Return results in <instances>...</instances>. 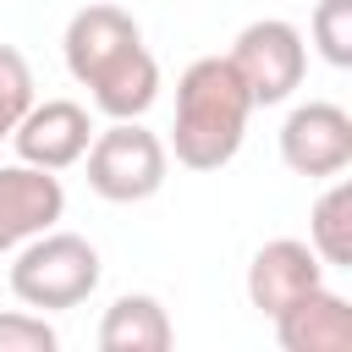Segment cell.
I'll return each instance as SVG.
<instances>
[{"mask_svg":"<svg viewBox=\"0 0 352 352\" xmlns=\"http://www.w3.org/2000/svg\"><path fill=\"white\" fill-rule=\"evenodd\" d=\"M66 214V187L55 170H38L28 160L0 165V253H16L28 236L50 231Z\"/></svg>","mask_w":352,"mask_h":352,"instance_id":"ba28073f","label":"cell"},{"mask_svg":"<svg viewBox=\"0 0 352 352\" xmlns=\"http://www.w3.org/2000/svg\"><path fill=\"white\" fill-rule=\"evenodd\" d=\"M308 248L324 258V270H352V182L346 176H330V187L314 198Z\"/></svg>","mask_w":352,"mask_h":352,"instance_id":"7c38bea8","label":"cell"},{"mask_svg":"<svg viewBox=\"0 0 352 352\" xmlns=\"http://www.w3.org/2000/svg\"><path fill=\"white\" fill-rule=\"evenodd\" d=\"M28 104H33V66L16 44H0V143L16 132Z\"/></svg>","mask_w":352,"mask_h":352,"instance_id":"4fadbf2b","label":"cell"},{"mask_svg":"<svg viewBox=\"0 0 352 352\" xmlns=\"http://www.w3.org/2000/svg\"><path fill=\"white\" fill-rule=\"evenodd\" d=\"M60 336L38 308H11L0 314V352H55Z\"/></svg>","mask_w":352,"mask_h":352,"instance_id":"9a60e30c","label":"cell"},{"mask_svg":"<svg viewBox=\"0 0 352 352\" xmlns=\"http://www.w3.org/2000/svg\"><path fill=\"white\" fill-rule=\"evenodd\" d=\"M11 143H16V160H28L38 170H72L94 143V121L77 99H44V104L33 99L22 110Z\"/></svg>","mask_w":352,"mask_h":352,"instance_id":"52a82bcc","label":"cell"},{"mask_svg":"<svg viewBox=\"0 0 352 352\" xmlns=\"http://www.w3.org/2000/svg\"><path fill=\"white\" fill-rule=\"evenodd\" d=\"M88 187L104 204H148L170 176V148L143 121H110L88 143Z\"/></svg>","mask_w":352,"mask_h":352,"instance_id":"277c9868","label":"cell"},{"mask_svg":"<svg viewBox=\"0 0 352 352\" xmlns=\"http://www.w3.org/2000/svg\"><path fill=\"white\" fill-rule=\"evenodd\" d=\"M170 341V314L148 292H121L99 319V352H165Z\"/></svg>","mask_w":352,"mask_h":352,"instance_id":"8fae6325","label":"cell"},{"mask_svg":"<svg viewBox=\"0 0 352 352\" xmlns=\"http://www.w3.org/2000/svg\"><path fill=\"white\" fill-rule=\"evenodd\" d=\"M253 99L226 55H198L176 77V121H170V154L187 170H220L236 160L248 138Z\"/></svg>","mask_w":352,"mask_h":352,"instance_id":"7a4b0ae2","label":"cell"},{"mask_svg":"<svg viewBox=\"0 0 352 352\" xmlns=\"http://www.w3.org/2000/svg\"><path fill=\"white\" fill-rule=\"evenodd\" d=\"M280 165L308 182H330L352 165V116L330 99H308L280 121Z\"/></svg>","mask_w":352,"mask_h":352,"instance_id":"8992f818","label":"cell"},{"mask_svg":"<svg viewBox=\"0 0 352 352\" xmlns=\"http://www.w3.org/2000/svg\"><path fill=\"white\" fill-rule=\"evenodd\" d=\"M226 60H231V72L242 77V88H248V99L258 110V104H286L302 88L308 44H302V33L286 16H258V22H248L231 38Z\"/></svg>","mask_w":352,"mask_h":352,"instance_id":"5b68a950","label":"cell"},{"mask_svg":"<svg viewBox=\"0 0 352 352\" xmlns=\"http://www.w3.org/2000/svg\"><path fill=\"white\" fill-rule=\"evenodd\" d=\"M60 55L72 82L88 88L94 110L110 121H143L160 99V60L143 44V28L132 11L94 0L82 11H72L66 33H60Z\"/></svg>","mask_w":352,"mask_h":352,"instance_id":"6da1fadb","label":"cell"},{"mask_svg":"<svg viewBox=\"0 0 352 352\" xmlns=\"http://www.w3.org/2000/svg\"><path fill=\"white\" fill-rule=\"evenodd\" d=\"M314 286H324V258L297 236H275L248 258V302L264 319H275L280 308H292Z\"/></svg>","mask_w":352,"mask_h":352,"instance_id":"9c48e42d","label":"cell"},{"mask_svg":"<svg viewBox=\"0 0 352 352\" xmlns=\"http://www.w3.org/2000/svg\"><path fill=\"white\" fill-rule=\"evenodd\" d=\"M314 44H319V55L330 60V66H352V0H319L314 6Z\"/></svg>","mask_w":352,"mask_h":352,"instance_id":"5bb4252c","label":"cell"},{"mask_svg":"<svg viewBox=\"0 0 352 352\" xmlns=\"http://www.w3.org/2000/svg\"><path fill=\"white\" fill-rule=\"evenodd\" d=\"M99 275H104V264H99V248L88 242V236H77V231H38V236H28L22 248H16V258H11V297L22 302V308H38V314H55V308H77V302H88L94 292H99Z\"/></svg>","mask_w":352,"mask_h":352,"instance_id":"3957f363","label":"cell"},{"mask_svg":"<svg viewBox=\"0 0 352 352\" xmlns=\"http://www.w3.org/2000/svg\"><path fill=\"white\" fill-rule=\"evenodd\" d=\"M270 324H275V341L286 352H352V302L330 286L302 292Z\"/></svg>","mask_w":352,"mask_h":352,"instance_id":"30bf717a","label":"cell"}]
</instances>
